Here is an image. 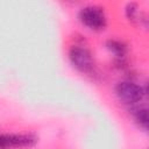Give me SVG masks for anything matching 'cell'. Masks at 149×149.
<instances>
[{"instance_id": "1", "label": "cell", "mask_w": 149, "mask_h": 149, "mask_svg": "<svg viewBox=\"0 0 149 149\" xmlns=\"http://www.w3.org/2000/svg\"><path fill=\"white\" fill-rule=\"evenodd\" d=\"M115 93L123 104L135 106L143 100V98L147 94V91L144 87H142L141 85L134 81L125 80V81H120L116 85Z\"/></svg>"}, {"instance_id": "2", "label": "cell", "mask_w": 149, "mask_h": 149, "mask_svg": "<svg viewBox=\"0 0 149 149\" xmlns=\"http://www.w3.org/2000/svg\"><path fill=\"white\" fill-rule=\"evenodd\" d=\"M78 17L85 27L92 30H100V29H104L106 26L105 12L99 6L90 5L80 8Z\"/></svg>"}, {"instance_id": "3", "label": "cell", "mask_w": 149, "mask_h": 149, "mask_svg": "<svg viewBox=\"0 0 149 149\" xmlns=\"http://www.w3.org/2000/svg\"><path fill=\"white\" fill-rule=\"evenodd\" d=\"M69 58L71 64L80 72L90 73L93 71L94 63L90 50L81 45H72L69 50Z\"/></svg>"}, {"instance_id": "4", "label": "cell", "mask_w": 149, "mask_h": 149, "mask_svg": "<svg viewBox=\"0 0 149 149\" xmlns=\"http://www.w3.org/2000/svg\"><path fill=\"white\" fill-rule=\"evenodd\" d=\"M37 142L33 134H1L0 149H19L29 148Z\"/></svg>"}, {"instance_id": "5", "label": "cell", "mask_w": 149, "mask_h": 149, "mask_svg": "<svg viewBox=\"0 0 149 149\" xmlns=\"http://www.w3.org/2000/svg\"><path fill=\"white\" fill-rule=\"evenodd\" d=\"M130 113L135 120V122L144 130H147L148 128V109L147 107L143 106H133L130 109Z\"/></svg>"}, {"instance_id": "6", "label": "cell", "mask_w": 149, "mask_h": 149, "mask_svg": "<svg viewBox=\"0 0 149 149\" xmlns=\"http://www.w3.org/2000/svg\"><path fill=\"white\" fill-rule=\"evenodd\" d=\"M106 47H107V49L111 52H113L116 57H120V58L123 57L125 54H126V51H127L126 45L122 42L118 41V40H109V41H107Z\"/></svg>"}, {"instance_id": "7", "label": "cell", "mask_w": 149, "mask_h": 149, "mask_svg": "<svg viewBox=\"0 0 149 149\" xmlns=\"http://www.w3.org/2000/svg\"><path fill=\"white\" fill-rule=\"evenodd\" d=\"M126 14L127 17L132 21L137 20L139 17V9H137V5L136 3H128L127 8H126Z\"/></svg>"}]
</instances>
